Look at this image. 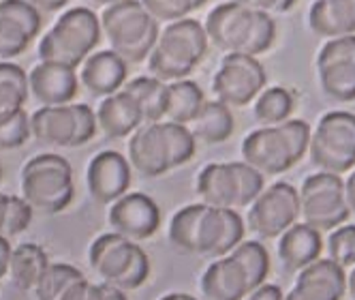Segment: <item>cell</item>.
I'll list each match as a JSON object with an SVG mask.
<instances>
[{
    "label": "cell",
    "mask_w": 355,
    "mask_h": 300,
    "mask_svg": "<svg viewBox=\"0 0 355 300\" xmlns=\"http://www.w3.org/2000/svg\"><path fill=\"white\" fill-rule=\"evenodd\" d=\"M300 191V217L304 223L319 232H332L351 217L347 202L345 181L340 174L317 172L302 183Z\"/></svg>",
    "instance_id": "8fae6325"
},
{
    "label": "cell",
    "mask_w": 355,
    "mask_h": 300,
    "mask_svg": "<svg viewBox=\"0 0 355 300\" xmlns=\"http://www.w3.org/2000/svg\"><path fill=\"white\" fill-rule=\"evenodd\" d=\"M110 225L114 232L129 240H146L159 230L161 210L146 193H124L110 208Z\"/></svg>",
    "instance_id": "2e32d148"
},
{
    "label": "cell",
    "mask_w": 355,
    "mask_h": 300,
    "mask_svg": "<svg viewBox=\"0 0 355 300\" xmlns=\"http://www.w3.org/2000/svg\"><path fill=\"white\" fill-rule=\"evenodd\" d=\"M5 212H7V195L0 193V234H3V225H5Z\"/></svg>",
    "instance_id": "bcb514c9"
},
{
    "label": "cell",
    "mask_w": 355,
    "mask_h": 300,
    "mask_svg": "<svg viewBox=\"0 0 355 300\" xmlns=\"http://www.w3.org/2000/svg\"><path fill=\"white\" fill-rule=\"evenodd\" d=\"M345 191H347V202L351 206V212H355V172H351L349 178L345 181Z\"/></svg>",
    "instance_id": "ee69618b"
},
{
    "label": "cell",
    "mask_w": 355,
    "mask_h": 300,
    "mask_svg": "<svg viewBox=\"0 0 355 300\" xmlns=\"http://www.w3.org/2000/svg\"><path fill=\"white\" fill-rule=\"evenodd\" d=\"M204 103H206L204 90L193 80H178L167 84V108H165L167 120L178 124H191L199 116Z\"/></svg>",
    "instance_id": "83f0119b"
},
{
    "label": "cell",
    "mask_w": 355,
    "mask_h": 300,
    "mask_svg": "<svg viewBox=\"0 0 355 300\" xmlns=\"http://www.w3.org/2000/svg\"><path fill=\"white\" fill-rule=\"evenodd\" d=\"M96 120L98 129L110 140H120L135 133L144 122V116L137 99L122 88L110 97H103V101L96 110Z\"/></svg>",
    "instance_id": "603a6c76"
},
{
    "label": "cell",
    "mask_w": 355,
    "mask_h": 300,
    "mask_svg": "<svg viewBox=\"0 0 355 300\" xmlns=\"http://www.w3.org/2000/svg\"><path fill=\"white\" fill-rule=\"evenodd\" d=\"M291 112H293V94L285 86H272L263 90L255 103V118L263 127L289 120Z\"/></svg>",
    "instance_id": "f546056e"
},
{
    "label": "cell",
    "mask_w": 355,
    "mask_h": 300,
    "mask_svg": "<svg viewBox=\"0 0 355 300\" xmlns=\"http://www.w3.org/2000/svg\"><path fill=\"white\" fill-rule=\"evenodd\" d=\"M327 253L329 260H334L338 266L355 268V225H340V228L332 230L327 238Z\"/></svg>",
    "instance_id": "e575fe53"
},
{
    "label": "cell",
    "mask_w": 355,
    "mask_h": 300,
    "mask_svg": "<svg viewBox=\"0 0 355 300\" xmlns=\"http://www.w3.org/2000/svg\"><path fill=\"white\" fill-rule=\"evenodd\" d=\"M11 253H13V249H11V242H9V238L0 234V279L7 277V274H9V262H11Z\"/></svg>",
    "instance_id": "b9f144b4"
},
{
    "label": "cell",
    "mask_w": 355,
    "mask_h": 300,
    "mask_svg": "<svg viewBox=\"0 0 355 300\" xmlns=\"http://www.w3.org/2000/svg\"><path fill=\"white\" fill-rule=\"evenodd\" d=\"M26 101H28V90L19 88L13 82L0 80V118L21 110Z\"/></svg>",
    "instance_id": "f35d334b"
},
{
    "label": "cell",
    "mask_w": 355,
    "mask_h": 300,
    "mask_svg": "<svg viewBox=\"0 0 355 300\" xmlns=\"http://www.w3.org/2000/svg\"><path fill=\"white\" fill-rule=\"evenodd\" d=\"M309 155L313 163L332 174H343L355 165V114L327 112L311 138Z\"/></svg>",
    "instance_id": "7c38bea8"
},
{
    "label": "cell",
    "mask_w": 355,
    "mask_h": 300,
    "mask_svg": "<svg viewBox=\"0 0 355 300\" xmlns=\"http://www.w3.org/2000/svg\"><path fill=\"white\" fill-rule=\"evenodd\" d=\"M90 268L101 281L120 288L122 292H133L141 288L150 277V260L144 249L118 232L101 234L88 249Z\"/></svg>",
    "instance_id": "ba28073f"
},
{
    "label": "cell",
    "mask_w": 355,
    "mask_h": 300,
    "mask_svg": "<svg viewBox=\"0 0 355 300\" xmlns=\"http://www.w3.org/2000/svg\"><path fill=\"white\" fill-rule=\"evenodd\" d=\"M31 39L24 35L15 24L0 17V60L13 58L28 47Z\"/></svg>",
    "instance_id": "74e56055"
},
{
    "label": "cell",
    "mask_w": 355,
    "mask_h": 300,
    "mask_svg": "<svg viewBox=\"0 0 355 300\" xmlns=\"http://www.w3.org/2000/svg\"><path fill=\"white\" fill-rule=\"evenodd\" d=\"M28 84L33 97L43 106H67L80 90V78L75 69L43 60L31 69Z\"/></svg>",
    "instance_id": "ffe728a7"
},
{
    "label": "cell",
    "mask_w": 355,
    "mask_h": 300,
    "mask_svg": "<svg viewBox=\"0 0 355 300\" xmlns=\"http://www.w3.org/2000/svg\"><path fill=\"white\" fill-rule=\"evenodd\" d=\"M236 129V120L232 108L223 101H206L199 116L191 122V131L199 142L206 144H223L232 138Z\"/></svg>",
    "instance_id": "4316f807"
},
{
    "label": "cell",
    "mask_w": 355,
    "mask_h": 300,
    "mask_svg": "<svg viewBox=\"0 0 355 300\" xmlns=\"http://www.w3.org/2000/svg\"><path fill=\"white\" fill-rule=\"evenodd\" d=\"M31 5H35L41 13H52V11H60L69 0H28Z\"/></svg>",
    "instance_id": "7bdbcfd3"
},
{
    "label": "cell",
    "mask_w": 355,
    "mask_h": 300,
    "mask_svg": "<svg viewBox=\"0 0 355 300\" xmlns=\"http://www.w3.org/2000/svg\"><path fill=\"white\" fill-rule=\"evenodd\" d=\"M197 138L189 124L150 122L137 129L129 140V163L146 178H159L163 174L189 163L195 157Z\"/></svg>",
    "instance_id": "7a4b0ae2"
},
{
    "label": "cell",
    "mask_w": 355,
    "mask_h": 300,
    "mask_svg": "<svg viewBox=\"0 0 355 300\" xmlns=\"http://www.w3.org/2000/svg\"><path fill=\"white\" fill-rule=\"evenodd\" d=\"M232 253L244 264V268L250 274L255 290L266 283L268 272H270V256H268V249L261 242H257V240H242Z\"/></svg>",
    "instance_id": "1f68e13d"
},
{
    "label": "cell",
    "mask_w": 355,
    "mask_h": 300,
    "mask_svg": "<svg viewBox=\"0 0 355 300\" xmlns=\"http://www.w3.org/2000/svg\"><path fill=\"white\" fill-rule=\"evenodd\" d=\"M73 195V169L64 157L43 153L21 167V197L35 210L58 215L71 206Z\"/></svg>",
    "instance_id": "9c48e42d"
},
{
    "label": "cell",
    "mask_w": 355,
    "mask_h": 300,
    "mask_svg": "<svg viewBox=\"0 0 355 300\" xmlns=\"http://www.w3.org/2000/svg\"><path fill=\"white\" fill-rule=\"evenodd\" d=\"M199 288L206 300H244L255 292L250 274L234 253L214 260L201 274Z\"/></svg>",
    "instance_id": "d6986e66"
},
{
    "label": "cell",
    "mask_w": 355,
    "mask_h": 300,
    "mask_svg": "<svg viewBox=\"0 0 355 300\" xmlns=\"http://www.w3.org/2000/svg\"><path fill=\"white\" fill-rule=\"evenodd\" d=\"M169 242L189 256L225 258L244 240V221L234 208H216L206 202L178 210L169 223Z\"/></svg>",
    "instance_id": "6da1fadb"
},
{
    "label": "cell",
    "mask_w": 355,
    "mask_h": 300,
    "mask_svg": "<svg viewBox=\"0 0 355 300\" xmlns=\"http://www.w3.org/2000/svg\"><path fill=\"white\" fill-rule=\"evenodd\" d=\"M263 189V174L246 161L208 163L197 176L201 202L216 208H246Z\"/></svg>",
    "instance_id": "30bf717a"
},
{
    "label": "cell",
    "mask_w": 355,
    "mask_h": 300,
    "mask_svg": "<svg viewBox=\"0 0 355 300\" xmlns=\"http://www.w3.org/2000/svg\"><path fill=\"white\" fill-rule=\"evenodd\" d=\"M347 292V272L334 260H317L300 270L285 300H343Z\"/></svg>",
    "instance_id": "ac0fdd59"
},
{
    "label": "cell",
    "mask_w": 355,
    "mask_h": 300,
    "mask_svg": "<svg viewBox=\"0 0 355 300\" xmlns=\"http://www.w3.org/2000/svg\"><path fill=\"white\" fill-rule=\"evenodd\" d=\"M84 279V274L71 264H49L39 285L35 288L37 300H60L69 285Z\"/></svg>",
    "instance_id": "4dcf8cb0"
},
{
    "label": "cell",
    "mask_w": 355,
    "mask_h": 300,
    "mask_svg": "<svg viewBox=\"0 0 355 300\" xmlns=\"http://www.w3.org/2000/svg\"><path fill=\"white\" fill-rule=\"evenodd\" d=\"M101 28L112 49L129 65L150 58L161 31L159 19L152 15L141 0H118L101 13Z\"/></svg>",
    "instance_id": "5b68a950"
},
{
    "label": "cell",
    "mask_w": 355,
    "mask_h": 300,
    "mask_svg": "<svg viewBox=\"0 0 355 300\" xmlns=\"http://www.w3.org/2000/svg\"><path fill=\"white\" fill-rule=\"evenodd\" d=\"M319 84L336 101L355 99V35L329 39L317 56Z\"/></svg>",
    "instance_id": "9a60e30c"
},
{
    "label": "cell",
    "mask_w": 355,
    "mask_h": 300,
    "mask_svg": "<svg viewBox=\"0 0 355 300\" xmlns=\"http://www.w3.org/2000/svg\"><path fill=\"white\" fill-rule=\"evenodd\" d=\"M126 75H129V62L114 49H101L84 60L80 82L94 97H110L124 88Z\"/></svg>",
    "instance_id": "44dd1931"
},
{
    "label": "cell",
    "mask_w": 355,
    "mask_h": 300,
    "mask_svg": "<svg viewBox=\"0 0 355 300\" xmlns=\"http://www.w3.org/2000/svg\"><path fill=\"white\" fill-rule=\"evenodd\" d=\"M208 52V33L197 19L171 22L161 33L148 58L150 73L163 82L187 80Z\"/></svg>",
    "instance_id": "8992f818"
},
{
    "label": "cell",
    "mask_w": 355,
    "mask_h": 300,
    "mask_svg": "<svg viewBox=\"0 0 355 300\" xmlns=\"http://www.w3.org/2000/svg\"><path fill=\"white\" fill-rule=\"evenodd\" d=\"M33 138L41 144L78 148V114L75 103L43 106L31 116Z\"/></svg>",
    "instance_id": "7402d4cb"
},
{
    "label": "cell",
    "mask_w": 355,
    "mask_h": 300,
    "mask_svg": "<svg viewBox=\"0 0 355 300\" xmlns=\"http://www.w3.org/2000/svg\"><path fill=\"white\" fill-rule=\"evenodd\" d=\"M0 176H3V167H0Z\"/></svg>",
    "instance_id": "816d5d0a"
},
{
    "label": "cell",
    "mask_w": 355,
    "mask_h": 300,
    "mask_svg": "<svg viewBox=\"0 0 355 300\" xmlns=\"http://www.w3.org/2000/svg\"><path fill=\"white\" fill-rule=\"evenodd\" d=\"M60 300H105L103 285H94L88 279H80L67 288Z\"/></svg>",
    "instance_id": "ab89813d"
},
{
    "label": "cell",
    "mask_w": 355,
    "mask_h": 300,
    "mask_svg": "<svg viewBox=\"0 0 355 300\" xmlns=\"http://www.w3.org/2000/svg\"><path fill=\"white\" fill-rule=\"evenodd\" d=\"M236 3L272 15V13H287L295 5V0H236Z\"/></svg>",
    "instance_id": "60d3db41"
},
{
    "label": "cell",
    "mask_w": 355,
    "mask_h": 300,
    "mask_svg": "<svg viewBox=\"0 0 355 300\" xmlns=\"http://www.w3.org/2000/svg\"><path fill=\"white\" fill-rule=\"evenodd\" d=\"M161 300H197V298H195V296H191V294L173 292V294H167V296H163Z\"/></svg>",
    "instance_id": "c3c4849f"
},
{
    "label": "cell",
    "mask_w": 355,
    "mask_h": 300,
    "mask_svg": "<svg viewBox=\"0 0 355 300\" xmlns=\"http://www.w3.org/2000/svg\"><path fill=\"white\" fill-rule=\"evenodd\" d=\"M321 251H323L321 232L311 228L304 221L293 223L281 236V240H278V258H281V264L291 272H300L313 262H317L321 258Z\"/></svg>",
    "instance_id": "cb8c5ba5"
},
{
    "label": "cell",
    "mask_w": 355,
    "mask_h": 300,
    "mask_svg": "<svg viewBox=\"0 0 355 300\" xmlns=\"http://www.w3.org/2000/svg\"><path fill=\"white\" fill-rule=\"evenodd\" d=\"M311 124L306 120H285L250 131L242 142V161L263 176H276L291 169L311 146Z\"/></svg>",
    "instance_id": "277c9868"
},
{
    "label": "cell",
    "mask_w": 355,
    "mask_h": 300,
    "mask_svg": "<svg viewBox=\"0 0 355 300\" xmlns=\"http://www.w3.org/2000/svg\"><path fill=\"white\" fill-rule=\"evenodd\" d=\"M141 3L159 22L171 24L189 17L191 13L204 7L208 0H141Z\"/></svg>",
    "instance_id": "d590c367"
},
{
    "label": "cell",
    "mask_w": 355,
    "mask_h": 300,
    "mask_svg": "<svg viewBox=\"0 0 355 300\" xmlns=\"http://www.w3.org/2000/svg\"><path fill=\"white\" fill-rule=\"evenodd\" d=\"M101 17L88 7L64 11L39 41V60L78 69L101 41Z\"/></svg>",
    "instance_id": "52a82bcc"
},
{
    "label": "cell",
    "mask_w": 355,
    "mask_h": 300,
    "mask_svg": "<svg viewBox=\"0 0 355 300\" xmlns=\"http://www.w3.org/2000/svg\"><path fill=\"white\" fill-rule=\"evenodd\" d=\"M347 292L355 300V268H351V272L347 274Z\"/></svg>",
    "instance_id": "7dc6e473"
},
{
    "label": "cell",
    "mask_w": 355,
    "mask_h": 300,
    "mask_svg": "<svg viewBox=\"0 0 355 300\" xmlns=\"http://www.w3.org/2000/svg\"><path fill=\"white\" fill-rule=\"evenodd\" d=\"M28 138H33L31 116L24 108L0 118V150L19 148L28 142Z\"/></svg>",
    "instance_id": "836d02e7"
},
{
    "label": "cell",
    "mask_w": 355,
    "mask_h": 300,
    "mask_svg": "<svg viewBox=\"0 0 355 300\" xmlns=\"http://www.w3.org/2000/svg\"><path fill=\"white\" fill-rule=\"evenodd\" d=\"M266 82L268 73L257 56L227 54L214 75L212 90L218 101L230 108H244L257 94H261Z\"/></svg>",
    "instance_id": "5bb4252c"
},
{
    "label": "cell",
    "mask_w": 355,
    "mask_h": 300,
    "mask_svg": "<svg viewBox=\"0 0 355 300\" xmlns=\"http://www.w3.org/2000/svg\"><path fill=\"white\" fill-rule=\"evenodd\" d=\"M47 266H49V260H47L45 249H41L35 242H21L11 253L9 277L17 290L35 292Z\"/></svg>",
    "instance_id": "484cf974"
},
{
    "label": "cell",
    "mask_w": 355,
    "mask_h": 300,
    "mask_svg": "<svg viewBox=\"0 0 355 300\" xmlns=\"http://www.w3.org/2000/svg\"><path fill=\"white\" fill-rule=\"evenodd\" d=\"M124 90L137 99L141 108L144 122H161L165 118V108H167V82L155 78V75H141L131 82L124 84Z\"/></svg>",
    "instance_id": "f1b7e54d"
},
{
    "label": "cell",
    "mask_w": 355,
    "mask_h": 300,
    "mask_svg": "<svg viewBox=\"0 0 355 300\" xmlns=\"http://www.w3.org/2000/svg\"><path fill=\"white\" fill-rule=\"evenodd\" d=\"M90 3H94V5H114V3H118V0H90Z\"/></svg>",
    "instance_id": "681fc988"
},
{
    "label": "cell",
    "mask_w": 355,
    "mask_h": 300,
    "mask_svg": "<svg viewBox=\"0 0 355 300\" xmlns=\"http://www.w3.org/2000/svg\"><path fill=\"white\" fill-rule=\"evenodd\" d=\"M208 39L227 54L259 56L276 39V22L270 13L250 9L236 0L223 3L206 17Z\"/></svg>",
    "instance_id": "3957f363"
},
{
    "label": "cell",
    "mask_w": 355,
    "mask_h": 300,
    "mask_svg": "<svg viewBox=\"0 0 355 300\" xmlns=\"http://www.w3.org/2000/svg\"><path fill=\"white\" fill-rule=\"evenodd\" d=\"M103 285V292H105V300H126V294L116 288V285H110V283H101Z\"/></svg>",
    "instance_id": "f6af8a7d"
},
{
    "label": "cell",
    "mask_w": 355,
    "mask_h": 300,
    "mask_svg": "<svg viewBox=\"0 0 355 300\" xmlns=\"http://www.w3.org/2000/svg\"><path fill=\"white\" fill-rule=\"evenodd\" d=\"M246 300H261V298H257V296H255V294H250V296H248V298H246Z\"/></svg>",
    "instance_id": "f907efd6"
},
{
    "label": "cell",
    "mask_w": 355,
    "mask_h": 300,
    "mask_svg": "<svg viewBox=\"0 0 355 300\" xmlns=\"http://www.w3.org/2000/svg\"><path fill=\"white\" fill-rule=\"evenodd\" d=\"M33 212H35V208L24 197L7 195V212H5L3 236L13 238L21 232H26L31 221H33Z\"/></svg>",
    "instance_id": "8d00e7d4"
},
{
    "label": "cell",
    "mask_w": 355,
    "mask_h": 300,
    "mask_svg": "<svg viewBox=\"0 0 355 300\" xmlns=\"http://www.w3.org/2000/svg\"><path fill=\"white\" fill-rule=\"evenodd\" d=\"M86 185L94 202L114 204L131 187V163L116 150H103L90 159Z\"/></svg>",
    "instance_id": "e0dca14e"
},
{
    "label": "cell",
    "mask_w": 355,
    "mask_h": 300,
    "mask_svg": "<svg viewBox=\"0 0 355 300\" xmlns=\"http://www.w3.org/2000/svg\"><path fill=\"white\" fill-rule=\"evenodd\" d=\"M0 17L15 24L31 41L41 31V11L28 0H0Z\"/></svg>",
    "instance_id": "d6a6232c"
},
{
    "label": "cell",
    "mask_w": 355,
    "mask_h": 300,
    "mask_svg": "<svg viewBox=\"0 0 355 300\" xmlns=\"http://www.w3.org/2000/svg\"><path fill=\"white\" fill-rule=\"evenodd\" d=\"M309 26L317 37L325 39L355 35V0H315Z\"/></svg>",
    "instance_id": "d4e9b609"
},
{
    "label": "cell",
    "mask_w": 355,
    "mask_h": 300,
    "mask_svg": "<svg viewBox=\"0 0 355 300\" xmlns=\"http://www.w3.org/2000/svg\"><path fill=\"white\" fill-rule=\"evenodd\" d=\"M300 217V191L289 183H274L250 204L248 228L259 238H281Z\"/></svg>",
    "instance_id": "4fadbf2b"
}]
</instances>
